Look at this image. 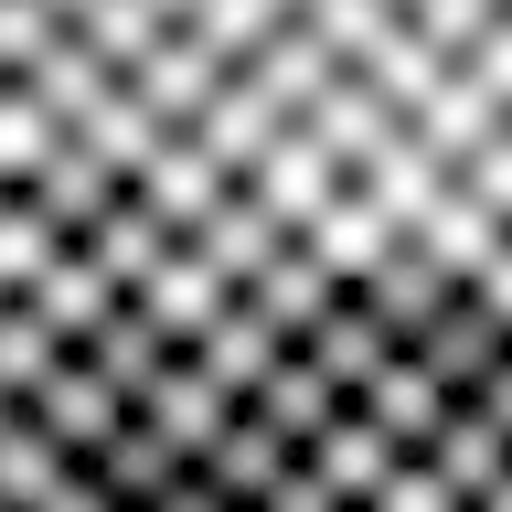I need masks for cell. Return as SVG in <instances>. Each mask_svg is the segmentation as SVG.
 I'll return each instance as SVG.
<instances>
[{"label": "cell", "instance_id": "cell-2", "mask_svg": "<svg viewBox=\"0 0 512 512\" xmlns=\"http://www.w3.org/2000/svg\"><path fill=\"white\" fill-rule=\"evenodd\" d=\"M352 406L374 416V427H384V438H395V448H427V427H438V416H448V384L427 374V363H416L406 342H395V352H384V363H374V374L352 384Z\"/></svg>", "mask_w": 512, "mask_h": 512}, {"label": "cell", "instance_id": "cell-7", "mask_svg": "<svg viewBox=\"0 0 512 512\" xmlns=\"http://www.w3.org/2000/svg\"><path fill=\"white\" fill-rule=\"evenodd\" d=\"M459 182H470V192H480V203H491V214H502V224H512V118H502V128H491V139H480V150H470V160H459Z\"/></svg>", "mask_w": 512, "mask_h": 512}, {"label": "cell", "instance_id": "cell-9", "mask_svg": "<svg viewBox=\"0 0 512 512\" xmlns=\"http://www.w3.org/2000/svg\"><path fill=\"white\" fill-rule=\"evenodd\" d=\"M470 406H480V416H491V427L512 438V342H502V363H491V374L470 384Z\"/></svg>", "mask_w": 512, "mask_h": 512}, {"label": "cell", "instance_id": "cell-11", "mask_svg": "<svg viewBox=\"0 0 512 512\" xmlns=\"http://www.w3.org/2000/svg\"><path fill=\"white\" fill-rule=\"evenodd\" d=\"M395 11H406V0H395Z\"/></svg>", "mask_w": 512, "mask_h": 512}, {"label": "cell", "instance_id": "cell-4", "mask_svg": "<svg viewBox=\"0 0 512 512\" xmlns=\"http://www.w3.org/2000/svg\"><path fill=\"white\" fill-rule=\"evenodd\" d=\"M416 459H427V470H438L448 491H459V502H480V491L502 480L512 438H502V427H491V416L470 406V395H448V416H438V427H427V448H416Z\"/></svg>", "mask_w": 512, "mask_h": 512}, {"label": "cell", "instance_id": "cell-1", "mask_svg": "<svg viewBox=\"0 0 512 512\" xmlns=\"http://www.w3.org/2000/svg\"><path fill=\"white\" fill-rule=\"evenodd\" d=\"M502 342H512V320L491 310L480 288H448L438 310H427V320L406 331V352H416V363H427V374L448 384V395H470V384L491 374V363H502Z\"/></svg>", "mask_w": 512, "mask_h": 512}, {"label": "cell", "instance_id": "cell-8", "mask_svg": "<svg viewBox=\"0 0 512 512\" xmlns=\"http://www.w3.org/2000/svg\"><path fill=\"white\" fill-rule=\"evenodd\" d=\"M459 288H480V299H491V310L512 320V235H502V246H491V256H480V267H470V278H459Z\"/></svg>", "mask_w": 512, "mask_h": 512}, {"label": "cell", "instance_id": "cell-3", "mask_svg": "<svg viewBox=\"0 0 512 512\" xmlns=\"http://www.w3.org/2000/svg\"><path fill=\"white\" fill-rule=\"evenodd\" d=\"M406 235H416V246H427V256H438L448 278H470L480 256H491V246H502V235H512V224L491 214V203H480V192L459 182V171H448V182L427 192V203H416V224H406Z\"/></svg>", "mask_w": 512, "mask_h": 512}, {"label": "cell", "instance_id": "cell-6", "mask_svg": "<svg viewBox=\"0 0 512 512\" xmlns=\"http://www.w3.org/2000/svg\"><path fill=\"white\" fill-rule=\"evenodd\" d=\"M491 11H502V0H406V22L427 32V43H438L448 64H459V43H470V32L491 22Z\"/></svg>", "mask_w": 512, "mask_h": 512}, {"label": "cell", "instance_id": "cell-10", "mask_svg": "<svg viewBox=\"0 0 512 512\" xmlns=\"http://www.w3.org/2000/svg\"><path fill=\"white\" fill-rule=\"evenodd\" d=\"M470 512H512V459H502V480H491V491H480Z\"/></svg>", "mask_w": 512, "mask_h": 512}, {"label": "cell", "instance_id": "cell-5", "mask_svg": "<svg viewBox=\"0 0 512 512\" xmlns=\"http://www.w3.org/2000/svg\"><path fill=\"white\" fill-rule=\"evenodd\" d=\"M459 75H480V86H491V96L512 107V0H502V11H491V22L470 32V43H459Z\"/></svg>", "mask_w": 512, "mask_h": 512}]
</instances>
